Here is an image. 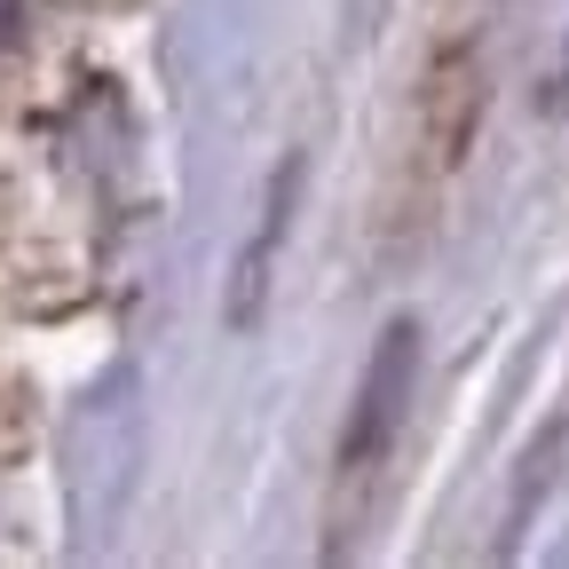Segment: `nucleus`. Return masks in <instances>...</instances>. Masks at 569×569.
<instances>
[{
  "instance_id": "obj_1",
  "label": "nucleus",
  "mask_w": 569,
  "mask_h": 569,
  "mask_svg": "<svg viewBox=\"0 0 569 569\" xmlns=\"http://www.w3.org/2000/svg\"><path fill=\"white\" fill-rule=\"evenodd\" d=\"M411 372H419V332H411V325H388L380 348H372L365 388H356V419H348V443H340V475H365L372 459H388L396 419H403V396H411Z\"/></svg>"
},
{
  "instance_id": "obj_2",
  "label": "nucleus",
  "mask_w": 569,
  "mask_h": 569,
  "mask_svg": "<svg viewBox=\"0 0 569 569\" xmlns=\"http://www.w3.org/2000/svg\"><path fill=\"white\" fill-rule=\"evenodd\" d=\"M17 32V0H0V40H9Z\"/></svg>"
}]
</instances>
